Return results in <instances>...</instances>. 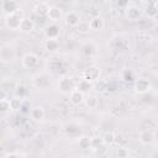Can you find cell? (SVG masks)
<instances>
[{
    "label": "cell",
    "instance_id": "obj_1",
    "mask_svg": "<svg viewBox=\"0 0 158 158\" xmlns=\"http://www.w3.org/2000/svg\"><path fill=\"white\" fill-rule=\"evenodd\" d=\"M38 63H40L38 56L35 54V53H32V52L26 53V54L22 57V59H21V64H22V67L26 68V69H33V68H36V67L38 65Z\"/></svg>",
    "mask_w": 158,
    "mask_h": 158
},
{
    "label": "cell",
    "instance_id": "obj_2",
    "mask_svg": "<svg viewBox=\"0 0 158 158\" xmlns=\"http://www.w3.org/2000/svg\"><path fill=\"white\" fill-rule=\"evenodd\" d=\"M100 74H101V70L98 65H89L88 68L83 70V78L91 83L98 81L100 79Z\"/></svg>",
    "mask_w": 158,
    "mask_h": 158
},
{
    "label": "cell",
    "instance_id": "obj_3",
    "mask_svg": "<svg viewBox=\"0 0 158 158\" xmlns=\"http://www.w3.org/2000/svg\"><path fill=\"white\" fill-rule=\"evenodd\" d=\"M21 20H22V17L19 15V11L10 14V15H6L5 16V26L9 30H19Z\"/></svg>",
    "mask_w": 158,
    "mask_h": 158
},
{
    "label": "cell",
    "instance_id": "obj_4",
    "mask_svg": "<svg viewBox=\"0 0 158 158\" xmlns=\"http://www.w3.org/2000/svg\"><path fill=\"white\" fill-rule=\"evenodd\" d=\"M74 89V85H73V81H72V79L70 78H68V77H63V78H60L59 79V81H58V90L62 93V94H70V91Z\"/></svg>",
    "mask_w": 158,
    "mask_h": 158
},
{
    "label": "cell",
    "instance_id": "obj_5",
    "mask_svg": "<svg viewBox=\"0 0 158 158\" xmlns=\"http://www.w3.org/2000/svg\"><path fill=\"white\" fill-rule=\"evenodd\" d=\"M125 15L128 20L131 21H137L141 16H142V9L139 6H136V5H130V6H126V10H125Z\"/></svg>",
    "mask_w": 158,
    "mask_h": 158
},
{
    "label": "cell",
    "instance_id": "obj_6",
    "mask_svg": "<svg viewBox=\"0 0 158 158\" xmlns=\"http://www.w3.org/2000/svg\"><path fill=\"white\" fill-rule=\"evenodd\" d=\"M133 89L137 94H146L151 89V83L148 81V79H144V78H139L135 81L133 84Z\"/></svg>",
    "mask_w": 158,
    "mask_h": 158
},
{
    "label": "cell",
    "instance_id": "obj_7",
    "mask_svg": "<svg viewBox=\"0 0 158 158\" xmlns=\"http://www.w3.org/2000/svg\"><path fill=\"white\" fill-rule=\"evenodd\" d=\"M1 9H2V12L6 16V15H10V14L17 12L20 10V6L15 0H2Z\"/></svg>",
    "mask_w": 158,
    "mask_h": 158
},
{
    "label": "cell",
    "instance_id": "obj_8",
    "mask_svg": "<svg viewBox=\"0 0 158 158\" xmlns=\"http://www.w3.org/2000/svg\"><path fill=\"white\" fill-rule=\"evenodd\" d=\"M44 36L47 40H57L60 36V27L56 23L48 25L44 28Z\"/></svg>",
    "mask_w": 158,
    "mask_h": 158
},
{
    "label": "cell",
    "instance_id": "obj_9",
    "mask_svg": "<svg viewBox=\"0 0 158 158\" xmlns=\"http://www.w3.org/2000/svg\"><path fill=\"white\" fill-rule=\"evenodd\" d=\"M84 99H85V94L81 93L80 90H78L77 88H74V89L70 91V94H69V101H70V104L74 105V106H78V105H80L81 102H84Z\"/></svg>",
    "mask_w": 158,
    "mask_h": 158
},
{
    "label": "cell",
    "instance_id": "obj_10",
    "mask_svg": "<svg viewBox=\"0 0 158 158\" xmlns=\"http://www.w3.org/2000/svg\"><path fill=\"white\" fill-rule=\"evenodd\" d=\"M47 17H48L52 22H58V21H60L62 17H63V11H62V9H60L59 6L52 5V6H49Z\"/></svg>",
    "mask_w": 158,
    "mask_h": 158
},
{
    "label": "cell",
    "instance_id": "obj_11",
    "mask_svg": "<svg viewBox=\"0 0 158 158\" xmlns=\"http://www.w3.org/2000/svg\"><path fill=\"white\" fill-rule=\"evenodd\" d=\"M19 30L21 32H23V33H30V32H32L35 30V22L30 17H22Z\"/></svg>",
    "mask_w": 158,
    "mask_h": 158
},
{
    "label": "cell",
    "instance_id": "obj_12",
    "mask_svg": "<svg viewBox=\"0 0 158 158\" xmlns=\"http://www.w3.org/2000/svg\"><path fill=\"white\" fill-rule=\"evenodd\" d=\"M64 21H65V25H67V26H69V27H75V26L79 23L80 19H79V15H78L77 12L69 11V12H67V15H65V17H64Z\"/></svg>",
    "mask_w": 158,
    "mask_h": 158
},
{
    "label": "cell",
    "instance_id": "obj_13",
    "mask_svg": "<svg viewBox=\"0 0 158 158\" xmlns=\"http://www.w3.org/2000/svg\"><path fill=\"white\" fill-rule=\"evenodd\" d=\"M89 22H90L91 31H101L105 27V21H104V19L101 16H95Z\"/></svg>",
    "mask_w": 158,
    "mask_h": 158
},
{
    "label": "cell",
    "instance_id": "obj_14",
    "mask_svg": "<svg viewBox=\"0 0 158 158\" xmlns=\"http://www.w3.org/2000/svg\"><path fill=\"white\" fill-rule=\"evenodd\" d=\"M139 142L142 144H151L153 141H154V135L152 131H148V130H144L139 133Z\"/></svg>",
    "mask_w": 158,
    "mask_h": 158
},
{
    "label": "cell",
    "instance_id": "obj_15",
    "mask_svg": "<svg viewBox=\"0 0 158 158\" xmlns=\"http://www.w3.org/2000/svg\"><path fill=\"white\" fill-rule=\"evenodd\" d=\"M30 116L35 121H41L44 117V110L42 106H35L30 110Z\"/></svg>",
    "mask_w": 158,
    "mask_h": 158
},
{
    "label": "cell",
    "instance_id": "obj_16",
    "mask_svg": "<svg viewBox=\"0 0 158 158\" xmlns=\"http://www.w3.org/2000/svg\"><path fill=\"white\" fill-rule=\"evenodd\" d=\"M75 88H77L78 90H80L81 93L88 94V93H89V90L93 88V83H91V81H89V80H86V79H84V78H81V79L77 83Z\"/></svg>",
    "mask_w": 158,
    "mask_h": 158
},
{
    "label": "cell",
    "instance_id": "obj_17",
    "mask_svg": "<svg viewBox=\"0 0 158 158\" xmlns=\"http://www.w3.org/2000/svg\"><path fill=\"white\" fill-rule=\"evenodd\" d=\"M84 102H85V106L88 109H96L99 105V99L93 94H88L84 99Z\"/></svg>",
    "mask_w": 158,
    "mask_h": 158
},
{
    "label": "cell",
    "instance_id": "obj_18",
    "mask_svg": "<svg viewBox=\"0 0 158 158\" xmlns=\"http://www.w3.org/2000/svg\"><path fill=\"white\" fill-rule=\"evenodd\" d=\"M75 30H77V32L81 33V35H86V33H89V31H91L90 22L89 21H79V23L75 26Z\"/></svg>",
    "mask_w": 158,
    "mask_h": 158
},
{
    "label": "cell",
    "instance_id": "obj_19",
    "mask_svg": "<svg viewBox=\"0 0 158 158\" xmlns=\"http://www.w3.org/2000/svg\"><path fill=\"white\" fill-rule=\"evenodd\" d=\"M78 146L81 149H91V138L88 136H81L78 138Z\"/></svg>",
    "mask_w": 158,
    "mask_h": 158
},
{
    "label": "cell",
    "instance_id": "obj_20",
    "mask_svg": "<svg viewBox=\"0 0 158 158\" xmlns=\"http://www.w3.org/2000/svg\"><path fill=\"white\" fill-rule=\"evenodd\" d=\"M44 49L47 52H57L59 49V42L57 40H47L44 43Z\"/></svg>",
    "mask_w": 158,
    "mask_h": 158
},
{
    "label": "cell",
    "instance_id": "obj_21",
    "mask_svg": "<svg viewBox=\"0 0 158 158\" xmlns=\"http://www.w3.org/2000/svg\"><path fill=\"white\" fill-rule=\"evenodd\" d=\"M10 107H11V111L21 110L22 109V99L15 95L12 99H10Z\"/></svg>",
    "mask_w": 158,
    "mask_h": 158
},
{
    "label": "cell",
    "instance_id": "obj_22",
    "mask_svg": "<svg viewBox=\"0 0 158 158\" xmlns=\"http://www.w3.org/2000/svg\"><path fill=\"white\" fill-rule=\"evenodd\" d=\"M10 52H11V48L10 46H2L1 49H0V59L1 62H10L11 57H10Z\"/></svg>",
    "mask_w": 158,
    "mask_h": 158
},
{
    "label": "cell",
    "instance_id": "obj_23",
    "mask_svg": "<svg viewBox=\"0 0 158 158\" xmlns=\"http://www.w3.org/2000/svg\"><path fill=\"white\" fill-rule=\"evenodd\" d=\"M15 95L19 96V98H21V99H25L28 95V89L25 85H22V84L16 85V88H15Z\"/></svg>",
    "mask_w": 158,
    "mask_h": 158
},
{
    "label": "cell",
    "instance_id": "obj_24",
    "mask_svg": "<svg viewBox=\"0 0 158 158\" xmlns=\"http://www.w3.org/2000/svg\"><path fill=\"white\" fill-rule=\"evenodd\" d=\"M48 10H49V6L47 5V4H44V2H41V4H38L36 7H35V12L37 14V15H40V16H47V14H48Z\"/></svg>",
    "mask_w": 158,
    "mask_h": 158
},
{
    "label": "cell",
    "instance_id": "obj_25",
    "mask_svg": "<svg viewBox=\"0 0 158 158\" xmlns=\"http://www.w3.org/2000/svg\"><path fill=\"white\" fill-rule=\"evenodd\" d=\"M11 107H10V99H1L0 100V111L2 114L10 111Z\"/></svg>",
    "mask_w": 158,
    "mask_h": 158
},
{
    "label": "cell",
    "instance_id": "obj_26",
    "mask_svg": "<svg viewBox=\"0 0 158 158\" xmlns=\"http://www.w3.org/2000/svg\"><path fill=\"white\" fill-rule=\"evenodd\" d=\"M104 142H105V144H111V143H114L115 141H116V136L112 133V132H106L105 135H104Z\"/></svg>",
    "mask_w": 158,
    "mask_h": 158
},
{
    "label": "cell",
    "instance_id": "obj_27",
    "mask_svg": "<svg viewBox=\"0 0 158 158\" xmlns=\"http://www.w3.org/2000/svg\"><path fill=\"white\" fill-rule=\"evenodd\" d=\"M105 142L102 138H99V137H95V138H91V149L96 151L100 146H102Z\"/></svg>",
    "mask_w": 158,
    "mask_h": 158
},
{
    "label": "cell",
    "instance_id": "obj_28",
    "mask_svg": "<svg viewBox=\"0 0 158 158\" xmlns=\"http://www.w3.org/2000/svg\"><path fill=\"white\" fill-rule=\"evenodd\" d=\"M95 88H96V90H98V91H100V93H104L106 89H109L107 83H106L105 80H100V79H99V81L96 83Z\"/></svg>",
    "mask_w": 158,
    "mask_h": 158
},
{
    "label": "cell",
    "instance_id": "obj_29",
    "mask_svg": "<svg viewBox=\"0 0 158 158\" xmlns=\"http://www.w3.org/2000/svg\"><path fill=\"white\" fill-rule=\"evenodd\" d=\"M128 154H130V152H128V149L125 148V147H120V148H117V151H116V156H117L118 158H127Z\"/></svg>",
    "mask_w": 158,
    "mask_h": 158
},
{
    "label": "cell",
    "instance_id": "obj_30",
    "mask_svg": "<svg viewBox=\"0 0 158 158\" xmlns=\"http://www.w3.org/2000/svg\"><path fill=\"white\" fill-rule=\"evenodd\" d=\"M147 15H149L151 17L152 16H154V15H157V12H158V9L156 7V5L154 4H149L148 6H147Z\"/></svg>",
    "mask_w": 158,
    "mask_h": 158
},
{
    "label": "cell",
    "instance_id": "obj_31",
    "mask_svg": "<svg viewBox=\"0 0 158 158\" xmlns=\"http://www.w3.org/2000/svg\"><path fill=\"white\" fill-rule=\"evenodd\" d=\"M4 158H12V157H25L23 153H20V152H7L2 156Z\"/></svg>",
    "mask_w": 158,
    "mask_h": 158
},
{
    "label": "cell",
    "instance_id": "obj_32",
    "mask_svg": "<svg viewBox=\"0 0 158 158\" xmlns=\"http://www.w3.org/2000/svg\"><path fill=\"white\" fill-rule=\"evenodd\" d=\"M123 79H125L126 81H131V80H133V74H132V72H130V70L123 72Z\"/></svg>",
    "mask_w": 158,
    "mask_h": 158
},
{
    "label": "cell",
    "instance_id": "obj_33",
    "mask_svg": "<svg viewBox=\"0 0 158 158\" xmlns=\"http://www.w3.org/2000/svg\"><path fill=\"white\" fill-rule=\"evenodd\" d=\"M1 99H7V93H6L5 89H1L0 90V100Z\"/></svg>",
    "mask_w": 158,
    "mask_h": 158
},
{
    "label": "cell",
    "instance_id": "obj_34",
    "mask_svg": "<svg viewBox=\"0 0 158 158\" xmlns=\"http://www.w3.org/2000/svg\"><path fill=\"white\" fill-rule=\"evenodd\" d=\"M157 49H158V46H157Z\"/></svg>",
    "mask_w": 158,
    "mask_h": 158
}]
</instances>
